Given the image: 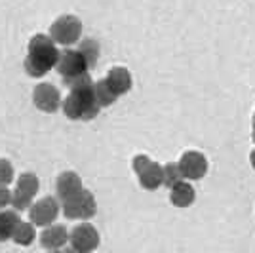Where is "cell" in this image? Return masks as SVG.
<instances>
[{
	"mask_svg": "<svg viewBox=\"0 0 255 253\" xmlns=\"http://www.w3.org/2000/svg\"><path fill=\"white\" fill-rule=\"evenodd\" d=\"M181 181H185V177H183V171L179 168V162H168V164H164V185L168 189H171V187H175Z\"/></svg>",
	"mask_w": 255,
	"mask_h": 253,
	"instance_id": "obj_19",
	"label": "cell"
},
{
	"mask_svg": "<svg viewBox=\"0 0 255 253\" xmlns=\"http://www.w3.org/2000/svg\"><path fill=\"white\" fill-rule=\"evenodd\" d=\"M94 90H96V97H97L99 107L113 105V103L118 99V95L111 90V86L107 84L105 78H103V80H99V82H96V84H94Z\"/></svg>",
	"mask_w": 255,
	"mask_h": 253,
	"instance_id": "obj_17",
	"label": "cell"
},
{
	"mask_svg": "<svg viewBox=\"0 0 255 253\" xmlns=\"http://www.w3.org/2000/svg\"><path fill=\"white\" fill-rule=\"evenodd\" d=\"M13 181V166L10 160L0 158V185H10Z\"/></svg>",
	"mask_w": 255,
	"mask_h": 253,
	"instance_id": "obj_22",
	"label": "cell"
},
{
	"mask_svg": "<svg viewBox=\"0 0 255 253\" xmlns=\"http://www.w3.org/2000/svg\"><path fill=\"white\" fill-rule=\"evenodd\" d=\"M63 84L71 88V92L61 105L65 116L71 120H94L99 115L101 107L97 103L96 90H94L96 82H92L90 74L63 82Z\"/></svg>",
	"mask_w": 255,
	"mask_h": 253,
	"instance_id": "obj_1",
	"label": "cell"
},
{
	"mask_svg": "<svg viewBox=\"0 0 255 253\" xmlns=\"http://www.w3.org/2000/svg\"><path fill=\"white\" fill-rule=\"evenodd\" d=\"M107 84L111 86V90L120 97V95L128 94L133 86V80H131V73L128 71L126 67H113L105 76Z\"/></svg>",
	"mask_w": 255,
	"mask_h": 253,
	"instance_id": "obj_12",
	"label": "cell"
},
{
	"mask_svg": "<svg viewBox=\"0 0 255 253\" xmlns=\"http://www.w3.org/2000/svg\"><path fill=\"white\" fill-rule=\"evenodd\" d=\"M59 53L61 52L57 50L50 34H34L27 46V57L23 61V67L29 76H44L53 67H57Z\"/></svg>",
	"mask_w": 255,
	"mask_h": 253,
	"instance_id": "obj_2",
	"label": "cell"
},
{
	"mask_svg": "<svg viewBox=\"0 0 255 253\" xmlns=\"http://www.w3.org/2000/svg\"><path fill=\"white\" fill-rule=\"evenodd\" d=\"M32 103L42 113H55L61 107V95L55 86L42 82L34 88L32 92Z\"/></svg>",
	"mask_w": 255,
	"mask_h": 253,
	"instance_id": "obj_9",
	"label": "cell"
},
{
	"mask_svg": "<svg viewBox=\"0 0 255 253\" xmlns=\"http://www.w3.org/2000/svg\"><path fill=\"white\" fill-rule=\"evenodd\" d=\"M80 34H82V21L71 13L59 15L50 27V36L53 38V42L63 44L65 48L78 42Z\"/></svg>",
	"mask_w": 255,
	"mask_h": 253,
	"instance_id": "obj_5",
	"label": "cell"
},
{
	"mask_svg": "<svg viewBox=\"0 0 255 253\" xmlns=\"http://www.w3.org/2000/svg\"><path fill=\"white\" fill-rule=\"evenodd\" d=\"M19 223L21 219H19L17 211H0V242L10 240Z\"/></svg>",
	"mask_w": 255,
	"mask_h": 253,
	"instance_id": "obj_15",
	"label": "cell"
},
{
	"mask_svg": "<svg viewBox=\"0 0 255 253\" xmlns=\"http://www.w3.org/2000/svg\"><path fill=\"white\" fill-rule=\"evenodd\" d=\"M11 196H13V192L8 189V185H0V210L6 208V206H10Z\"/></svg>",
	"mask_w": 255,
	"mask_h": 253,
	"instance_id": "obj_24",
	"label": "cell"
},
{
	"mask_svg": "<svg viewBox=\"0 0 255 253\" xmlns=\"http://www.w3.org/2000/svg\"><path fill=\"white\" fill-rule=\"evenodd\" d=\"M179 168L185 179L198 181L208 173V158L198 150H187L179 158Z\"/></svg>",
	"mask_w": 255,
	"mask_h": 253,
	"instance_id": "obj_8",
	"label": "cell"
},
{
	"mask_svg": "<svg viewBox=\"0 0 255 253\" xmlns=\"http://www.w3.org/2000/svg\"><path fill=\"white\" fill-rule=\"evenodd\" d=\"M55 69H57V73L61 74L63 82H69V80L86 76L92 67H90L88 59L84 57V53L80 52L78 48H65L59 53V61H57Z\"/></svg>",
	"mask_w": 255,
	"mask_h": 253,
	"instance_id": "obj_3",
	"label": "cell"
},
{
	"mask_svg": "<svg viewBox=\"0 0 255 253\" xmlns=\"http://www.w3.org/2000/svg\"><path fill=\"white\" fill-rule=\"evenodd\" d=\"M250 162H252V168L255 169V148L252 150V154H250Z\"/></svg>",
	"mask_w": 255,
	"mask_h": 253,
	"instance_id": "obj_25",
	"label": "cell"
},
{
	"mask_svg": "<svg viewBox=\"0 0 255 253\" xmlns=\"http://www.w3.org/2000/svg\"><path fill=\"white\" fill-rule=\"evenodd\" d=\"M82 189H84V187H82L80 175H78L76 171H71V169L59 173V177L55 181V192H57V198L61 202L73 198V196L78 194Z\"/></svg>",
	"mask_w": 255,
	"mask_h": 253,
	"instance_id": "obj_10",
	"label": "cell"
},
{
	"mask_svg": "<svg viewBox=\"0 0 255 253\" xmlns=\"http://www.w3.org/2000/svg\"><path fill=\"white\" fill-rule=\"evenodd\" d=\"M101 242V236L92 223H80L71 231V248L78 253H94Z\"/></svg>",
	"mask_w": 255,
	"mask_h": 253,
	"instance_id": "obj_6",
	"label": "cell"
},
{
	"mask_svg": "<svg viewBox=\"0 0 255 253\" xmlns=\"http://www.w3.org/2000/svg\"><path fill=\"white\" fill-rule=\"evenodd\" d=\"M137 177L139 185L145 190H156L164 185V166H160L158 162H150Z\"/></svg>",
	"mask_w": 255,
	"mask_h": 253,
	"instance_id": "obj_14",
	"label": "cell"
},
{
	"mask_svg": "<svg viewBox=\"0 0 255 253\" xmlns=\"http://www.w3.org/2000/svg\"><path fill=\"white\" fill-rule=\"evenodd\" d=\"M59 200L53 198V196H46V198H40L38 202H34L29 210V221L34 225V227H50L57 215H59Z\"/></svg>",
	"mask_w": 255,
	"mask_h": 253,
	"instance_id": "obj_7",
	"label": "cell"
},
{
	"mask_svg": "<svg viewBox=\"0 0 255 253\" xmlns=\"http://www.w3.org/2000/svg\"><path fill=\"white\" fill-rule=\"evenodd\" d=\"M252 139H254L255 143V116H254V124H252Z\"/></svg>",
	"mask_w": 255,
	"mask_h": 253,
	"instance_id": "obj_26",
	"label": "cell"
},
{
	"mask_svg": "<svg viewBox=\"0 0 255 253\" xmlns=\"http://www.w3.org/2000/svg\"><path fill=\"white\" fill-rule=\"evenodd\" d=\"M34 236H36V232H34V225H32L31 221H21L17 227H15L11 240L17 244V246L27 248V246H31V244L34 242Z\"/></svg>",
	"mask_w": 255,
	"mask_h": 253,
	"instance_id": "obj_16",
	"label": "cell"
},
{
	"mask_svg": "<svg viewBox=\"0 0 255 253\" xmlns=\"http://www.w3.org/2000/svg\"><path fill=\"white\" fill-rule=\"evenodd\" d=\"M254 116H255V115H254Z\"/></svg>",
	"mask_w": 255,
	"mask_h": 253,
	"instance_id": "obj_28",
	"label": "cell"
},
{
	"mask_svg": "<svg viewBox=\"0 0 255 253\" xmlns=\"http://www.w3.org/2000/svg\"><path fill=\"white\" fill-rule=\"evenodd\" d=\"M63 215L67 219H82L88 221L97 213V202L94 192L88 189H82L73 198L63 202Z\"/></svg>",
	"mask_w": 255,
	"mask_h": 253,
	"instance_id": "obj_4",
	"label": "cell"
},
{
	"mask_svg": "<svg viewBox=\"0 0 255 253\" xmlns=\"http://www.w3.org/2000/svg\"><path fill=\"white\" fill-rule=\"evenodd\" d=\"M15 189H19L21 192H25V194H29V196L34 198V194H36L38 189H40V181H38V177H36L34 173L25 171V173L19 175V179H17V187H15Z\"/></svg>",
	"mask_w": 255,
	"mask_h": 253,
	"instance_id": "obj_18",
	"label": "cell"
},
{
	"mask_svg": "<svg viewBox=\"0 0 255 253\" xmlns=\"http://www.w3.org/2000/svg\"><path fill=\"white\" fill-rule=\"evenodd\" d=\"M194 200H196V190L187 181H181L170 189V202L175 208H189L194 204Z\"/></svg>",
	"mask_w": 255,
	"mask_h": 253,
	"instance_id": "obj_13",
	"label": "cell"
},
{
	"mask_svg": "<svg viewBox=\"0 0 255 253\" xmlns=\"http://www.w3.org/2000/svg\"><path fill=\"white\" fill-rule=\"evenodd\" d=\"M78 50L84 53V57L88 59L90 67L94 69L97 63V57H99V44L94 38H86V40H82V42L78 44Z\"/></svg>",
	"mask_w": 255,
	"mask_h": 253,
	"instance_id": "obj_20",
	"label": "cell"
},
{
	"mask_svg": "<svg viewBox=\"0 0 255 253\" xmlns=\"http://www.w3.org/2000/svg\"><path fill=\"white\" fill-rule=\"evenodd\" d=\"M48 253H78V252H75V250L71 248V250H67V252H48Z\"/></svg>",
	"mask_w": 255,
	"mask_h": 253,
	"instance_id": "obj_27",
	"label": "cell"
},
{
	"mask_svg": "<svg viewBox=\"0 0 255 253\" xmlns=\"http://www.w3.org/2000/svg\"><path fill=\"white\" fill-rule=\"evenodd\" d=\"M11 206L15 211H23V210H31L32 206V196L21 192L19 189L13 190V196H11Z\"/></svg>",
	"mask_w": 255,
	"mask_h": 253,
	"instance_id": "obj_21",
	"label": "cell"
},
{
	"mask_svg": "<svg viewBox=\"0 0 255 253\" xmlns=\"http://www.w3.org/2000/svg\"><path fill=\"white\" fill-rule=\"evenodd\" d=\"M69 240H71V232L67 231L63 225L46 227L40 234V246L48 252H59Z\"/></svg>",
	"mask_w": 255,
	"mask_h": 253,
	"instance_id": "obj_11",
	"label": "cell"
},
{
	"mask_svg": "<svg viewBox=\"0 0 255 253\" xmlns=\"http://www.w3.org/2000/svg\"><path fill=\"white\" fill-rule=\"evenodd\" d=\"M150 162H152V160L149 158V156H147V154H137V156H133V160H131V166H133V171H135V173H141V171H143V169L147 168V166H149Z\"/></svg>",
	"mask_w": 255,
	"mask_h": 253,
	"instance_id": "obj_23",
	"label": "cell"
}]
</instances>
